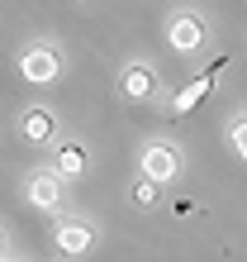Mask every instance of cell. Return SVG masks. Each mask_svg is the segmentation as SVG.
Wrapping results in <instances>:
<instances>
[{
    "instance_id": "1",
    "label": "cell",
    "mask_w": 247,
    "mask_h": 262,
    "mask_svg": "<svg viewBox=\"0 0 247 262\" xmlns=\"http://www.w3.org/2000/svg\"><path fill=\"white\" fill-rule=\"evenodd\" d=\"M57 72H62V57H57L53 48H29V53L19 57V76H24V81H34V86L57 81Z\"/></svg>"
},
{
    "instance_id": "2",
    "label": "cell",
    "mask_w": 247,
    "mask_h": 262,
    "mask_svg": "<svg viewBox=\"0 0 247 262\" xmlns=\"http://www.w3.org/2000/svg\"><path fill=\"white\" fill-rule=\"evenodd\" d=\"M181 172V158H176V148L171 143H152L147 152H143V177H152L162 186V181H171Z\"/></svg>"
},
{
    "instance_id": "3",
    "label": "cell",
    "mask_w": 247,
    "mask_h": 262,
    "mask_svg": "<svg viewBox=\"0 0 247 262\" xmlns=\"http://www.w3.org/2000/svg\"><path fill=\"white\" fill-rule=\"evenodd\" d=\"M119 91L129 100H152V91H157V72H152L147 62H129L119 76Z\"/></svg>"
},
{
    "instance_id": "4",
    "label": "cell",
    "mask_w": 247,
    "mask_h": 262,
    "mask_svg": "<svg viewBox=\"0 0 247 262\" xmlns=\"http://www.w3.org/2000/svg\"><path fill=\"white\" fill-rule=\"evenodd\" d=\"M205 43V19L200 14H176L171 19V48L176 53H195Z\"/></svg>"
},
{
    "instance_id": "5",
    "label": "cell",
    "mask_w": 247,
    "mask_h": 262,
    "mask_svg": "<svg viewBox=\"0 0 247 262\" xmlns=\"http://www.w3.org/2000/svg\"><path fill=\"white\" fill-rule=\"evenodd\" d=\"M90 243H95L90 224H81V220H67V224H57V248L67 253V257H81V253H90Z\"/></svg>"
},
{
    "instance_id": "6",
    "label": "cell",
    "mask_w": 247,
    "mask_h": 262,
    "mask_svg": "<svg viewBox=\"0 0 247 262\" xmlns=\"http://www.w3.org/2000/svg\"><path fill=\"white\" fill-rule=\"evenodd\" d=\"M219 67H224V62H214V67H205V72H200L195 81H190V86H185L181 96H176V105H171V110H176V115H185V110H195V105L205 100V91L214 86V72H219Z\"/></svg>"
},
{
    "instance_id": "7",
    "label": "cell",
    "mask_w": 247,
    "mask_h": 262,
    "mask_svg": "<svg viewBox=\"0 0 247 262\" xmlns=\"http://www.w3.org/2000/svg\"><path fill=\"white\" fill-rule=\"evenodd\" d=\"M19 129H24V138L29 143H48L53 138V110H43V105H34V110H24V119H19Z\"/></svg>"
},
{
    "instance_id": "8",
    "label": "cell",
    "mask_w": 247,
    "mask_h": 262,
    "mask_svg": "<svg viewBox=\"0 0 247 262\" xmlns=\"http://www.w3.org/2000/svg\"><path fill=\"white\" fill-rule=\"evenodd\" d=\"M29 200H34L38 210H57V205H62V186H57V177H48V172L29 177Z\"/></svg>"
},
{
    "instance_id": "9",
    "label": "cell",
    "mask_w": 247,
    "mask_h": 262,
    "mask_svg": "<svg viewBox=\"0 0 247 262\" xmlns=\"http://www.w3.org/2000/svg\"><path fill=\"white\" fill-rule=\"evenodd\" d=\"M53 162H57V177H81L90 158H86V148H81V143H62Z\"/></svg>"
},
{
    "instance_id": "10",
    "label": "cell",
    "mask_w": 247,
    "mask_h": 262,
    "mask_svg": "<svg viewBox=\"0 0 247 262\" xmlns=\"http://www.w3.org/2000/svg\"><path fill=\"white\" fill-rule=\"evenodd\" d=\"M228 148H233L238 158H247V115L233 119V129H228Z\"/></svg>"
},
{
    "instance_id": "11",
    "label": "cell",
    "mask_w": 247,
    "mask_h": 262,
    "mask_svg": "<svg viewBox=\"0 0 247 262\" xmlns=\"http://www.w3.org/2000/svg\"><path fill=\"white\" fill-rule=\"evenodd\" d=\"M152 200H157V181H152V177H138L133 181V205H152Z\"/></svg>"
},
{
    "instance_id": "12",
    "label": "cell",
    "mask_w": 247,
    "mask_h": 262,
    "mask_svg": "<svg viewBox=\"0 0 247 262\" xmlns=\"http://www.w3.org/2000/svg\"><path fill=\"white\" fill-rule=\"evenodd\" d=\"M0 253H5V238H0Z\"/></svg>"
}]
</instances>
